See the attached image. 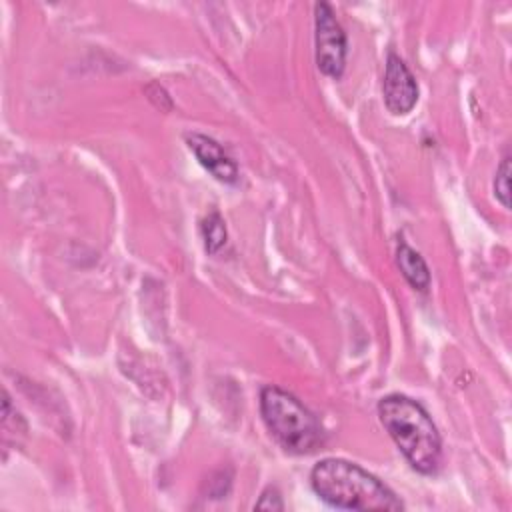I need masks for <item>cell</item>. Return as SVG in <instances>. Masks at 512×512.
<instances>
[{
    "instance_id": "5b68a950",
    "label": "cell",
    "mask_w": 512,
    "mask_h": 512,
    "mask_svg": "<svg viewBox=\"0 0 512 512\" xmlns=\"http://www.w3.org/2000/svg\"><path fill=\"white\" fill-rule=\"evenodd\" d=\"M418 82L406 62L390 52L386 58V70H384V80H382V96L388 112L394 116H404L412 112V108L418 102Z\"/></svg>"
},
{
    "instance_id": "277c9868",
    "label": "cell",
    "mask_w": 512,
    "mask_h": 512,
    "mask_svg": "<svg viewBox=\"0 0 512 512\" xmlns=\"http://www.w3.org/2000/svg\"><path fill=\"white\" fill-rule=\"evenodd\" d=\"M314 42L318 70L338 80L346 68L348 42L346 32L328 2H318L314 6Z\"/></svg>"
},
{
    "instance_id": "ba28073f",
    "label": "cell",
    "mask_w": 512,
    "mask_h": 512,
    "mask_svg": "<svg viewBox=\"0 0 512 512\" xmlns=\"http://www.w3.org/2000/svg\"><path fill=\"white\" fill-rule=\"evenodd\" d=\"M200 234H202V240H204V250L208 254H218L224 244H226V238H228V232H226V224L222 220V216L214 210L210 212L202 224H200Z\"/></svg>"
},
{
    "instance_id": "52a82bcc",
    "label": "cell",
    "mask_w": 512,
    "mask_h": 512,
    "mask_svg": "<svg viewBox=\"0 0 512 512\" xmlns=\"http://www.w3.org/2000/svg\"><path fill=\"white\" fill-rule=\"evenodd\" d=\"M396 264L402 272V276L406 278V282L420 292H426L430 286V270L426 260L414 250L410 248L406 242H398L396 248Z\"/></svg>"
},
{
    "instance_id": "9c48e42d",
    "label": "cell",
    "mask_w": 512,
    "mask_h": 512,
    "mask_svg": "<svg viewBox=\"0 0 512 512\" xmlns=\"http://www.w3.org/2000/svg\"><path fill=\"white\" fill-rule=\"evenodd\" d=\"M510 158L504 156L498 170H496V176H494V196L496 200L504 206V208H510Z\"/></svg>"
},
{
    "instance_id": "30bf717a",
    "label": "cell",
    "mask_w": 512,
    "mask_h": 512,
    "mask_svg": "<svg viewBox=\"0 0 512 512\" xmlns=\"http://www.w3.org/2000/svg\"><path fill=\"white\" fill-rule=\"evenodd\" d=\"M254 508L258 510H284V502H282V494L276 486H266L260 494V498L256 500Z\"/></svg>"
},
{
    "instance_id": "8992f818",
    "label": "cell",
    "mask_w": 512,
    "mask_h": 512,
    "mask_svg": "<svg viewBox=\"0 0 512 512\" xmlns=\"http://www.w3.org/2000/svg\"><path fill=\"white\" fill-rule=\"evenodd\" d=\"M186 144L196 160L218 180L224 184H234L238 180L236 162L224 152V148L210 136L192 132L186 134Z\"/></svg>"
},
{
    "instance_id": "7a4b0ae2",
    "label": "cell",
    "mask_w": 512,
    "mask_h": 512,
    "mask_svg": "<svg viewBox=\"0 0 512 512\" xmlns=\"http://www.w3.org/2000/svg\"><path fill=\"white\" fill-rule=\"evenodd\" d=\"M378 418L408 464L420 474H436L442 460V438L424 406L404 394L378 402Z\"/></svg>"
},
{
    "instance_id": "3957f363",
    "label": "cell",
    "mask_w": 512,
    "mask_h": 512,
    "mask_svg": "<svg viewBox=\"0 0 512 512\" xmlns=\"http://www.w3.org/2000/svg\"><path fill=\"white\" fill-rule=\"evenodd\" d=\"M260 414L270 436L290 454H310L324 442V428L314 412L278 386L262 388Z\"/></svg>"
},
{
    "instance_id": "6da1fadb",
    "label": "cell",
    "mask_w": 512,
    "mask_h": 512,
    "mask_svg": "<svg viewBox=\"0 0 512 512\" xmlns=\"http://www.w3.org/2000/svg\"><path fill=\"white\" fill-rule=\"evenodd\" d=\"M314 492L344 510H404L402 500L374 474L344 458H324L310 472Z\"/></svg>"
}]
</instances>
